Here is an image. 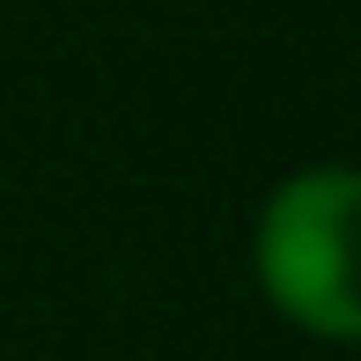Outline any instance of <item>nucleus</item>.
Segmentation results:
<instances>
[{"label":"nucleus","mask_w":361,"mask_h":361,"mask_svg":"<svg viewBox=\"0 0 361 361\" xmlns=\"http://www.w3.org/2000/svg\"><path fill=\"white\" fill-rule=\"evenodd\" d=\"M347 228H354V170H339V162L288 177L258 214V281L288 324H302L317 339L361 332Z\"/></svg>","instance_id":"obj_1"}]
</instances>
